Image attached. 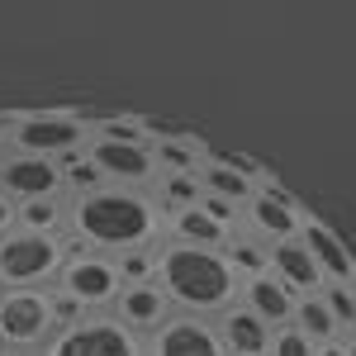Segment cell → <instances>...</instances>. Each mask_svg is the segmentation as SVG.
I'll list each match as a JSON object with an SVG mask.
<instances>
[{
	"label": "cell",
	"instance_id": "cell-26",
	"mask_svg": "<svg viewBox=\"0 0 356 356\" xmlns=\"http://www.w3.org/2000/svg\"><path fill=\"white\" fill-rule=\"evenodd\" d=\"M114 271H119V280H124V285H152V280H157V247L114 257Z\"/></svg>",
	"mask_w": 356,
	"mask_h": 356
},
{
	"label": "cell",
	"instance_id": "cell-10",
	"mask_svg": "<svg viewBox=\"0 0 356 356\" xmlns=\"http://www.w3.org/2000/svg\"><path fill=\"white\" fill-rule=\"evenodd\" d=\"M0 195H10L15 204H29V200H53V195H62V166L48 162V157L0 152Z\"/></svg>",
	"mask_w": 356,
	"mask_h": 356
},
{
	"label": "cell",
	"instance_id": "cell-20",
	"mask_svg": "<svg viewBox=\"0 0 356 356\" xmlns=\"http://www.w3.org/2000/svg\"><path fill=\"white\" fill-rule=\"evenodd\" d=\"M15 228H24V233H67V195L19 204L15 209Z\"/></svg>",
	"mask_w": 356,
	"mask_h": 356
},
{
	"label": "cell",
	"instance_id": "cell-1",
	"mask_svg": "<svg viewBox=\"0 0 356 356\" xmlns=\"http://www.w3.org/2000/svg\"><path fill=\"white\" fill-rule=\"evenodd\" d=\"M67 238L72 247L100 252V257H124V252H147L166 243V214L152 191H124V186H100L90 195L67 200Z\"/></svg>",
	"mask_w": 356,
	"mask_h": 356
},
{
	"label": "cell",
	"instance_id": "cell-34",
	"mask_svg": "<svg viewBox=\"0 0 356 356\" xmlns=\"http://www.w3.org/2000/svg\"><path fill=\"white\" fill-rule=\"evenodd\" d=\"M352 337H356V332H352Z\"/></svg>",
	"mask_w": 356,
	"mask_h": 356
},
{
	"label": "cell",
	"instance_id": "cell-19",
	"mask_svg": "<svg viewBox=\"0 0 356 356\" xmlns=\"http://www.w3.org/2000/svg\"><path fill=\"white\" fill-rule=\"evenodd\" d=\"M152 157L171 176H200V162L209 157L195 138H152Z\"/></svg>",
	"mask_w": 356,
	"mask_h": 356
},
{
	"label": "cell",
	"instance_id": "cell-14",
	"mask_svg": "<svg viewBox=\"0 0 356 356\" xmlns=\"http://www.w3.org/2000/svg\"><path fill=\"white\" fill-rule=\"evenodd\" d=\"M238 304H243L247 314H257V318L275 332V328H290V323H295V304H300V300H295L271 271H261V275H247V280H243Z\"/></svg>",
	"mask_w": 356,
	"mask_h": 356
},
{
	"label": "cell",
	"instance_id": "cell-33",
	"mask_svg": "<svg viewBox=\"0 0 356 356\" xmlns=\"http://www.w3.org/2000/svg\"><path fill=\"white\" fill-rule=\"evenodd\" d=\"M0 356H10V352H5V347H0Z\"/></svg>",
	"mask_w": 356,
	"mask_h": 356
},
{
	"label": "cell",
	"instance_id": "cell-11",
	"mask_svg": "<svg viewBox=\"0 0 356 356\" xmlns=\"http://www.w3.org/2000/svg\"><path fill=\"white\" fill-rule=\"evenodd\" d=\"M110 318H114V323H124L134 337L152 342V337L176 318V309H171V300L162 295V285L152 280V285H124L119 300H114V309H110Z\"/></svg>",
	"mask_w": 356,
	"mask_h": 356
},
{
	"label": "cell",
	"instance_id": "cell-5",
	"mask_svg": "<svg viewBox=\"0 0 356 356\" xmlns=\"http://www.w3.org/2000/svg\"><path fill=\"white\" fill-rule=\"evenodd\" d=\"M86 143H90V124H86L81 114L33 110V114H15V129H10V147L5 152L62 162L72 152H86Z\"/></svg>",
	"mask_w": 356,
	"mask_h": 356
},
{
	"label": "cell",
	"instance_id": "cell-22",
	"mask_svg": "<svg viewBox=\"0 0 356 356\" xmlns=\"http://www.w3.org/2000/svg\"><path fill=\"white\" fill-rule=\"evenodd\" d=\"M152 195H157V204H162L166 219H171V214H181V209H195V204L204 200L200 176H171V171H162V176H157Z\"/></svg>",
	"mask_w": 356,
	"mask_h": 356
},
{
	"label": "cell",
	"instance_id": "cell-13",
	"mask_svg": "<svg viewBox=\"0 0 356 356\" xmlns=\"http://www.w3.org/2000/svg\"><path fill=\"white\" fill-rule=\"evenodd\" d=\"M147 356H228V352H223V342H219L214 318L176 314V318L147 342Z\"/></svg>",
	"mask_w": 356,
	"mask_h": 356
},
{
	"label": "cell",
	"instance_id": "cell-3",
	"mask_svg": "<svg viewBox=\"0 0 356 356\" xmlns=\"http://www.w3.org/2000/svg\"><path fill=\"white\" fill-rule=\"evenodd\" d=\"M72 257L67 233H5L0 238V290H53L57 271Z\"/></svg>",
	"mask_w": 356,
	"mask_h": 356
},
{
	"label": "cell",
	"instance_id": "cell-16",
	"mask_svg": "<svg viewBox=\"0 0 356 356\" xmlns=\"http://www.w3.org/2000/svg\"><path fill=\"white\" fill-rule=\"evenodd\" d=\"M257 186H261V176H257L247 162H238V157H214V152H209V157L200 162V191L204 195L247 204V200L257 195Z\"/></svg>",
	"mask_w": 356,
	"mask_h": 356
},
{
	"label": "cell",
	"instance_id": "cell-31",
	"mask_svg": "<svg viewBox=\"0 0 356 356\" xmlns=\"http://www.w3.org/2000/svg\"><path fill=\"white\" fill-rule=\"evenodd\" d=\"M318 356H347V342L337 337V342H328V347H318Z\"/></svg>",
	"mask_w": 356,
	"mask_h": 356
},
{
	"label": "cell",
	"instance_id": "cell-23",
	"mask_svg": "<svg viewBox=\"0 0 356 356\" xmlns=\"http://www.w3.org/2000/svg\"><path fill=\"white\" fill-rule=\"evenodd\" d=\"M62 195L72 200V195H90V191H100L105 186V176H100V166L90 162L86 152H72V157H62Z\"/></svg>",
	"mask_w": 356,
	"mask_h": 356
},
{
	"label": "cell",
	"instance_id": "cell-27",
	"mask_svg": "<svg viewBox=\"0 0 356 356\" xmlns=\"http://www.w3.org/2000/svg\"><path fill=\"white\" fill-rule=\"evenodd\" d=\"M266 356H318V347L304 337L295 323L290 328H275L271 332V347H266Z\"/></svg>",
	"mask_w": 356,
	"mask_h": 356
},
{
	"label": "cell",
	"instance_id": "cell-24",
	"mask_svg": "<svg viewBox=\"0 0 356 356\" xmlns=\"http://www.w3.org/2000/svg\"><path fill=\"white\" fill-rule=\"evenodd\" d=\"M223 252H228V266L243 275V280H247V275H261V271H266V247L257 243V238H247V233L228 238Z\"/></svg>",
	"mask_w": 356,
	"mask_h": 356
},
{
	"label": "cell",
	"instance_id": "cell-18",
	"mask_svg": "<svg viewBox=\"0 0 356 356\" xmlns=\"http://www.w3.org/2000/svg\"><path fill=\"white\" fill-rule=\"evenodd\" d=\"M166 238H171V243H186V247H214V252H223L233 233H223L219 223L195 204V209H181V214L166 219Z\"/></svg>",
	"mask_w": 356,
	"mask_h": 356
},
{
	"label": "cell",
	"instance_id": "cell-4",
	"mask_svg": "<svg viewBox=\"0 0 356 356\" xmlns=\"http://www.w3.org/2000/svg\"><path fill=\"white\" fill-rule=\"evenodd\" d=\"M57 328L53 290H0V347L10 356H38Z\"/></svg>",
	"mask_w": 356,
	"mask_h": 356
},
{
	"label": "cell",
	"instance_id": "cell-8",
	"mask_svg": "<svg viewBox=\"0 0 356 356\" xmlns=\"http://www.w3.org/2000/svg\"><path fill=\"white\" fill-rule=\"evenodd\" d=\"M300 228H304V209L295 204V195L280 191L271 176H261L257 195L243 204V233H247V238H257L261 247H271V243H290V238H300Z\"/></svg>",
	"mask_w": 356,
	"mask_h": 356
},
{
	"label": "cell",
	"instance_id": "cell-28",
	"mask_svg": "<svg viewBox=\"0 0 356 356\" xmlns=\"http://www.w3.org/2000/svg\"><path fill=\"white\" fill-rule=\"evenodd\" d=\"M200 209H204L209 219L219 223L223 233H233V238L243 233V204H233V200H219V195H204V200H200Z\"/></svg>",
	"mask_w": 356,
	"mask_h": 356
},
{
	"label": "cell",
	"instance_id": "cell-21",
	"mask_svg": "<svg viewBox=\"0 0 356 356\" xmlns=\"http://www.w3.org/2000/svg\"><path fill=\"white\" fill-rule=\"evenodd\" d=\"M295 328H300L314 347H328V342L342 337L337 323H332V314H328V304H323V295H304V300L295 304Z\"/></svg>",
	"mask_w": 356,
	"mask_h": 356
},
{
	"label": "cell",
	"instance_id": "cell-25",
	"mask_svg": "<svg viewBox=\"0 0 356 356\" xmlns=\"http://www.w3.org/2000/svg\"><path fill=\"white\" fill-rule=\"evenodd\" d=\"M318 295H323V304H328L337 332L352 337V332H356V285H323Z\"/></svg>",
	"mask_w": 356,
	"mask_h": 356
},
{
	"label": "cell",
	"instance_id": "cell-9",
	"mask_svg": "<svg viewBox=\"0 0 356 356\" xmlns=\"http://www.w3.org/2000/svg\"><path fill=\"white\" fill-rule=\"evenodd\" d=\"M86 157L100 166L105 186H124V191H152L162 166L152 157V143H110V138H90Z\"/></svg>",
	"mask_w": 356,
	"mask_h": 356
},
{
	"label": "cell",
	"instance_id": "cell-12",
	"mask_svg": "<svg viewBox=\"0 0 356 356\" xmlns=\"http://www.w3.org/2000/svg\"><path fill=\"white\" fill-rule=\"evenodd\" d=\"M300 243H304V252L314 257V266H318V275H323V285H356V257H352V247L342 243L323 219L304 214Z\"/></svg>",
	"mask_w": 356,
	"mask_h": 356
},
{
	"label": "cell",
	"instance_id": "cell-6",
	"mask_svg": "<svg viewBox=\"0 0 356 356\" xmlns=\"http://www.w3.org/2000/svg\"><path fill=\"white\" fill-rule=\"evenodd\" d=\"M53 290L62 300L81 304L86 314H110L114 300H119V290H124V280H119L110 257L86 252V247H72V257H67V266L57 271Z\"/></svg>",
	"mask_w": 356,
	"mask_h": 356
},
{
	"label": "cell",
	"instance_id": "cell-17",
	"mask_svg": "<svg viewBox=\"0 0 356 356\" xmlns=\"http://www.w3.org/2000/svg\"><path fill=\"white\" fill-rule=\"evenodd\" d=\"M214 328H219V342L228 356H266V347H271V328L257 314H247L243 304H233L228 314H219Z\"/></svg>",
	"mask_w": 356,
	"mask_h": 356
},
{
	"label": "cell",
	"instance_id": "cell-15",
	"mask_svg": "<svg viewBox=\"0 0 356 356\" xmlns=\"http://www.w3.org/2000/svg\"><path fill=\"white\" fill-rule=\"evenodd\" d=\"M266 271L295 295V300H304V295H318L323 290V275H318V266H314V257L304 252L300 238H290V243H271L266 247Z\"/></svg>",
	"mask_w": 356,
	"mask_h": 356
},
{
	"label": "cell",
	"instance_id": "cell-2",
	"mask_svg": "<svg viewBox=\"0 0 356 356\" xmlns=\"http://www.w3.org/2000/svg\"><path fill=\"white\" fill-rule=\"evenodd\" d=\"M157 285L171 300L176 314H195V318H219L238 304L243 275L228 266V252L214 247H186L166 238L157 247Z\"/></svg>",
	"mask_w": 356,
	"mask_h": 356
},
{
	"label": "cell",
	"instance_id": "cell-32",
	"mask_svg": "<svg viewBox=\"0 0 356 356\" xmlns=\"http://www.w3.org/2000/svg\"><path fill=\"white\" fill-rule=\"evenodd\" d=\"M342 342H347V356H356V337H342Z\"/></svg>",
	"mask_w": 356,
	"mask_h": 356
},
{
	"label": "cell",
	"instance_id": "cell-7",
	"mask_svg": "<svg viewBox=\"0 0 356 356\" xmlns=\"http://www.w3.org/2000/svg\"><path fill=\"white\" fill-rule=\"evenodd\" d=\"M38 356H147V342L114 323L110 314H86L81 323L57 328V337Z\"/></svg>",
	"mask_w": 356,
	"mask_h": 356
},
{
	"label": "cell",
	"instance_id": "cell-29",
	"mask_svg": "<svg viewBox=\"0 0 356 356\" xmlns=\"http://www.w3.org/2000/svg\"><path fill=\"white\" fill-rule=\"evenodd\" d=\"M15 209H19V204H15L10 195H0V238H5V233H15Z\"/></svg>",
	"mask_w": 356,
	"mask_h": 356
},
{
	"label": "cell",
	"instance_id": "cell-30",
	"mask_svg": "<svg viewBox=\"0 0 356 356\" xmlns=\"http://www.w3.org/2000/svg\"><path fill=\"white\" fill-rule=\"evenodd\" d=\"M10 129H15V114H0V152L10 147Z\"/></svg>",
	"mask_w": 356,
	"mask_h": 356
}]
</instances>
